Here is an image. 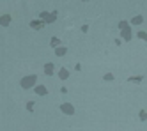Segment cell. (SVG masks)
Masks as SVG:
<instances>
[{
    "instance_id": "6",
    "label": "cell",
    "mask_w": 147,
    "mask_h": 131,
    "mask_svg": "<svg viewBox=\"0 0 147 131\" xmlns=\"http://www.w3.org/2000/svg\"><path fill=\"white\" fill-rule=\"evenodd\" d=\"M53 73H55V66L51 64V62H46V64H45V74H46V76H51Z\"/></svg>"
},
{
    "instance_id": "3",
    "label": "cell",
    "mask_w": 147,
    "mask_h": 131,
    "mask_svg": "<svg viewBox=\"0 0 147 131\" xmlns=\"http://www.w3.org/2000/svg\"><path fill=\"white\" fill-rule=\"evenodd\" d=\"M60 112L64 115H75V106L71 103H60Z\"/></svg>"
},
{
    "instance_id": "7",
    "label": "cell",
    "mask_w": 147,
    "mask_h": 131,
    "mask_svg": "<svg viewBox=\"0 0 147 131\" xmlns=\"http://www.w3.org/2000/svg\"><path fill=\"white\" fill-rule=\"evenodd\" d=\"M43 27H45V23L41 20H32L30 21V28H34V30H41Z\"/></svg>"
},
{
    "instance_id": "9",
    "label": "cell",
    "mask_w": 147,
    "mask_h": 131,
    "mask_svg": "<svg viewBox=\"0 0 147 131\" xmlns=\"http://www.w3.org/2000/svg\"><path fill=\"white\" fill-rule=\"evenodd\" d=\"M57 76H59L60 80H67V78H69V71H67L66 68H60L59 73H57Z\"/></svg>"
},
{
    "instance_id": "17",
    "label": "cell",
    "mask_w": 147,
    "mask_h": 131,
    "mask_svg": "<svg viewBox=\"0 0 147 131\" xmlns=\"http://www.w3.org/2000/svg\"><path fill=\"white\" fill-rule=\"evenodd\" d=\"M138 117H140V121H147V112L145 110H140L138 112Z\"/></svg>"
},
{
    "instance_id": "14",
    "label": "cell",
    "mask_w": 147,
    "mask_h": 131,
    "mask_svg": "<svg viewBox=\"0 0 147 131\" xmlns=\"http://www.w3.org/2000/svg\"><path fill=\"white\" fill-rule=\"evenodd\" d=\"M142 80H144V74H140V76H129V78H128L129 83H140Z\"/></svg>"
},
{
    "instance_id": "10",
    "label": "cell",
    "mask_w": 147,
    "mask_h": 131,
    "mask_svg": "<svg viewBox=\"0 0 147 131\" xmlns=\"http://www.w3.org/2000/svg\"><path fill=\"white\" fill-rule=\"evenodd\" d=\"M144 23V16L142 14H136L135 18H131V25H136V27H138V25H142Z\"/></svg>"
},
{
    "instance_id": "16",
    "label": "cell",
    "mask_w": 147,
    "mask_h": 131,
    "mask_svg": "<svg viewBox=\"0 0 147 131\" xmlns=\"http://www.w3.org/2000/svg\"><path fill=\"white\" fill-rule=\"evenodd\" d=\"M113 78H115V76H113L112 73H107V74H103V80H105V82H112Z\"/></svg>"
},
{
    "instance_id": "4",
    "label": "cell",
    "mask_w": 147,
    "mask_h": 131,
    "mask_svg": "<svg viewBox=\"0 0 147 131\" xmlns=\"http://www.w3.org/2000/svg\"><path fill=\"white\" fill-rule=\"evenodd\" d=\"M121 39H122V41H126V43H129V41L133 39V30H131V27L121 30Z\"/></svg>"
},
{
    "instance_id": "11",
    "label": "cell",
    "mask_w": 147,
    "mask_h": 131,
    "mask_svg": "<svg viewBox=\"0 0 147 131\" xmlns=\"http://www.w3.org/2000/svg\"><path fill=\"white\" fill-rule=\"evenodd\" d=\"M128 27H131V21H128V20H121L119 23H117L119 30H124V28H128Z\"/></svg>"
},
{
    "instance_id": "13",
    "label": "cell",
    "mask_w": 147,
    "mask_h": 131,
    "mask_svg": "<svg viewBox=\"0 0 147 131\" xmlns=\"http://www.w3.org/2000/svg\"><path fill=\"white\" fill-rule=\"evenodd\" d=\"M66 53H67V48H66V46H60V48L55 50V55H57V57H64Z\"/></svg>"
},
{
    "instance_id": "15",
    "label": "cell",
    "mask_w": 147,
    "mask_h": 131,
    "mask_svg": "<svg viewBox=\"0 0 147 131\" xmlns=\"http://www.w3.org/2000/svg\"><path fill=\"white\" fill-rule=\"evenodd\" d=\"M136 36H138L140 39H144V41L147 43V32H144V30H138V32H136Z\"/></svg>"
},
{
    "instance_id": "5",
    "label": "cell",
    "mask_w": 147,
    "mask_h": 131,
    "mask_svg": "<svg viewBox=\"0 0 147 131\" xmlns=\"http://www.w3.org/2000/svg\"><path fill=\"white\" fill-rule=\"evenodd\" d=\"M34 92H36L37 96H46V94H48V89H46V85H41V83H37V87L34 89Z\"/></svg>"
},
{
    "instance_id": "12",
    "label": "cell",
    "mask_w": 147,
    "mask_h": 131,
    "mask_svg": "<svg viewBox=\"0 0 147 131\" xmlns=\"http://www.w3.org/2000/svg\"><path fill=\"white\" fill-rule=\"evenodd\" d=\"M50 46H53L55 50H57V48H60V37H57V36H53V37H51V39H50Z\"/></svg>"
},
{
    "instance_id": "1",
    "label": "cell",
    "mask_w": 147,
    "mask_h": 131,
    "mask_svg": "<svg viewBox=\"0 0 147 131\" xmlns=\"http://www.w3.org/2000/svg\"><path fill=\"white\" fill-rule=\"evenodd\" d=\"M20 87L25 90H30V89H36L37 87V74H27L20 80Z\"/></svg>"
},
{
    "instance_id": "8",
    "label": "cell",
    "mask_w": 147,
    "mask_h": 131,
    "mask_svg": "<svg viewBox=\"0 0 147 131\" xmlns=\"http://www.w3.org/2000/svg\"><path fill=\"white\" fill-rule=\"evenodd\" d=\"M9 23H11V16H9V14H2V16H0V27H9Z\"/></svg>"
},
{
    "instance_id": "2",
    "label": "cell",
    "mask_w": 147,
    "mask_h": 131,
    "mask_svg": "<svg viewBox=\"0 0 147 131\" xmlns=\"http://www.w3.org/2000/svg\"><path fill=\"white\" fill-rule=\"evenodd\" d=\"M57 16H59V13H57V11H53V13H46V11H43V13H39V20L43 21L45 25L55 23V21H57Z\"/></svg>"
},
{
    "instance_id": "18",
    "label": "cell",
    "mask_w": 147,
    "mask_h": 131,
    "mask_svg": "<svg viewBox=\"0 0 147 131\" xmlns=\"http://www.w3.org/2000/svg\"><path fill=\"white\" fill-rule=\"evenodd\" d=\"M27 110H28V112L34 110V101H28V103H27Z\"/></svg>"
}]
</instances>
